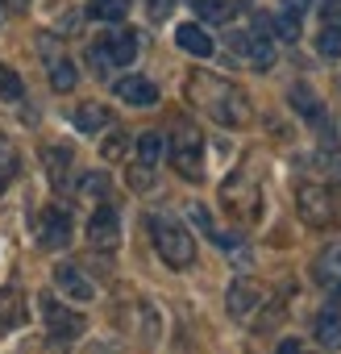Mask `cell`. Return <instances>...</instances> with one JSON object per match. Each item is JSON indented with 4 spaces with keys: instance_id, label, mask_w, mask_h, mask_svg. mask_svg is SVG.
Returning a JSON list of instances; mask_svg holds the SVG:
<instances>
[{
    "instance_id": "1",
    "label": "cell",
    "mask_w": 341,
    "mask_h": 354,
    "mask_svg": "<svg viewBox=\"0 0 341 354\" xmlns=\"http://www.w3.org/2000/svg\"><path fill=\"white\" fill-rule=\"evenodd\" d=\"M184 96H188L204 117H213L217 125H229V129H242V125H250V117H254L250 96H246L233 80L213 75V71H192L188 84H184Z\"/></svg>"
},
{
    "instance_id": "2",
    "label": "cell",
    "mask_w": 341,
    "mask_h": 354,
    "mask_svg": "<svg viewBox=\"0 0 341 354\" xmlns=\"http://www.w3.org/2000/svg\"><path fill=\"white\" fill-rule=\"evenodd\" d=\"M146 225H150L154 250L162 254V263H166V267L184 271V267H192V263H196V238L188 234V225H179L170 213H154Z\"/></svg>"
},
{
    "instance_id": "3",
    "label": "cell",
    "mask_w": 341,
    "mask_h": 354,
    "mask_svg": "<svg viewBox=\"0 0 341 354\" xmlns=\"http://www.w3.org/2000/svg\"><path fill=\"white\" fill-rule=\"evenodd\" d=\"M295 209L304 217V225L312 230H329L341 221V192L329 188V184H300L295 192Z\"/></svg>"
},
{
    "instance_id": "4",
    "label": "cell",
    "mask_w": 341,
    "mask_h": 354,
    "mask_svg": "<svg viewBox=\"0 0 341 354\" xmlns=\"http://www.w3.org/2000/svg\"><path fill=\"white\" fill-rule=\"evenodd\" d=\"M166 154H170V167H175L184 180H192V184L204 180V138H200L196 125L179 121L175 125V138L166 142Z\"/></svg>"
},
{
    "instance_id": "5",
    "label": "cell",
    "mask_w": 341,
    "mask_h": 354,
    "mask_svg": "<svg viewBox=\"0 0 341 354\" xmlns=\"http://www.w3.org/2000/svg\"><path fill=\"white\" fill-rule=\"evenodd\" d=\"M221 201H225V209H229L237 221H254V217H258L262 196H258V180L250 175V167H246L242 175H233V180L221 188Z\"/></svg>"
},
{
    "instance_id": "6",
    "label": "cell",
    "mask_w": 341,
    "mask_h": 354,
    "mask_svg": "<svg viewBox=\"0 0 341 354\" xmlns=\"http://www.w3.org/2000/svg\"><path fill=\"white\" fill-rule=\"evenodd\" d=\"M225 304H229V317H233V321H254V313L266 304V288H262L258 279L242 275V279H233V283H229Z\"/></svg>"
},
{
    "instance_id": "7",
    "label": "cell",
    "mask_w": 341,
    "mask_h": 354,
    "mask_svg": "<svg viewBox=\"0 0 341 354\" xmlns=\"http://www.w3.org/2000/svg\"><path fill=\"white\" fill-rule=\"evenodd\" d=\"M42 317H46L50 337H55V342H63V346H67V342H75V337L84 333V317H79V313H71L67 304H59L50 292L42 296Z\"/></svg>"
},
{
    "instance_id": "8",
    "label": "cell",
    "mask_w": 341,
    "mask_h": 354,
    "mask_svg": "<svg viewBox=\"0 0 341 354\" xmlns=\"http://www.w3.org/2000/svg\"><path fill=\"white\" fill-rule=\"evenodd\" d=\"M38 242L46 250H67L71 246V213L63 205H50L42 217H38Z\"/></svg>"
},
{
    "instance_id": "9",
    "label": "cell",
    "mask_w": 341,
    "mask_h": 354,
    "mask_svg": "<svg viewBox=\"0 0 341 354\" xmlns=\"http://www.w3.org/2000/svg\"><path fill=\"white\" fill-rule=\"evenodd\" d=\"M312 279H316L320 292H329L333 300H341V242H333V246H324V250L316 254Z\"/></svg>"
},
{
    "instance_id": "10",
    "label": "cell",
    "mask_w": 341,
    "mask_h": 354,
    "mask_svg": "<svg viewBox=\"0 0 341 354\" xmlns=\"http://www.w3.org/2000/svg\"><path fill=\"white\" fill-rule=\"evenodd\" d=\"M117 238H121V217H117L113 205H100V209L92 213V221H88V242H92L96 250H113Z\"/></svg>"
},
{
    "instance_id": "11",
    "label": "cell",
    "mask_w": 341,
    "mask_h": 354,
    "mask_svg": "<svg viewBox=\"0 0 341 354\" xmlns=\"http://www.w3.org/2000/svg\"><path fill=\"white\" fill-rule=\"evenodd\" d=\"M229 46H233L254 71H266V67L275 63V46H271V38H258V34H229Z\"/></svg>"
},
{
    "instance_id": "12",
    "label": "cell",
    "mask_w": 341,
    "mask_h": 354,
    "mask_svg": "<svg viewBox=\"0 0 341 354\" xmlns=\"http://www.w3.org/2000/svg\"><path fill=\"white\" fill-rule=\"evenodd\" d=\"M55 283H59L63 296H71V300H79V304H88V300L96 296L92 279H88L79 267H71V263H59V267H55Z\"/></svg>"
},
{
    "instance_id": "13",
    "label": "cell",
    "mask_w": 341,
    "mask_h": 354,
    "mask_svg": "<svg viewBox=\"0 0 341 354\" xmlns=\"http://www.w3.org/2000/svg\"><path fill=\"white\" fill-rule=\"evenodd\" d=\"M100 50H104V59H108L113 67H129V63L137 59V34H133V30H117V34H104Z\"/></svg>"
},
{
    "instance_id": "14",
    "label": "cell",
    "mask_w": 341,
    "mask_h": 354,
    "mask_svg": "<svg viewBox=\"0 0 341 354\" xmlns=\"http://www.w3.org/2000/svg\"><path fill=\"white\" fill-rule=\"evenodd\" d=\"M117 96H121L125 104H133V109H150V104H158V88H154L150 80H142V75H125V80H117Z\"/></svg>"
},
{
    "instance_id": "15",
    "label": "cell",
    "mask_w": 341,
    "mask_h": 354,
    "mask_svg": "<svg viewBox=\"0 0 341 354\" xmlns=\"http://www.w3.org/2000/svg\"><path fill=\"white\" fill-rule=\"evenodd\" d=\"M30 321V308H26V296L17 288H0V333L5 329H17Z\"/></svg>"
},
{
    "instance_id": "16",
    "label": "cell",
    "mask_w": 341,
    "mask_h": 354,
    "mask_svg": "<svg viewBox=\"0 0 341 354\" xmlns=\"http://www.w3.org/2000/svg\"><path fill=\"white\" fill-rule=\"evenodd\" d=\"M42 162H46V175L59 184V188H67V171H71V162H75V150L71 146H63V142H50V146H42Z\"/></svg>"
},
{
    "instance_id": "17",
    "label": "cell",
    "mask_w": 341,
    "mask_h": 354,
    "mask_svg": "<svg viewBox=\"0 0 341 354\" xmlns=\"http://www.w3.org/2000/svg\"><path fill=\"white\" fill-rule=\"evenodd\" d=\"M312 337H316L324 350H341V313H337V308H324V313H316Z\"/></svg>"
},
{
    "instance_id": "18",
    "label": "cell",
    "mask_w": 341,
    "mask_h": 354,
    "mask_svg": "<svg viewBox=\"0 0 341 354\" xmlns=\"http://www.w3.org/2000/svg\"><path fill=\"white\" fill-rule=\"evenodd\" d=\"M175 42H179L188 55H196V59H208V55L217 50V42H213L200 26H179V30H175Z\"/></svg>"
},
{
    "instance_id": "19",
    "label": "cell",
    "mask_w": 341,
    "mask_h": 354,
    "mask_svg": "<svg viewBox=\"0 0 341 354\" xmlns=\"http://www.w3.org/2000/svg\"><path fill=\"white\" fill-rule=\"evenodd\" d=\"M17 175H21V154L13 150V142H9L5 133H0V192H5Z\"/></svg>"
},
{
    "instance_id": "20",
    "label": "cell",
    "mask_w": 341,
    "mask_h": 354,
    "mask_svg": "<svg viewBox=\"0 0 341 354\" xmlns=\"http://www.w3.org/2000/svg\"><path fill=\"white\" fill-rule=\"evenodd\" d=\"M113 121V113L104 109V104H79L75 109V125L84 129V133H96V129H104Z\"/></svg>"
},
{
    "instance_id": "21",
    "label": "cell",
    "mask_w": 341,
    "mask_h": 354,
    "mask_svg": "<svg viewBox=\"0 0 341 354\" xmlns=\"http://www.w3.org/2000/svg\"><path fill=\"white\" fill-rule=\"evenodd\" d=\"M192 9H196L200 21H213V26H221V21L233 17V5H229V0H192Z\"/></svg>"
},
{
    "instance_id": "22",
    "label": "cell",
    "mask_w": 341,
    "mask_h": 354,
    "mask_svg": "<svg viewBox=\"0 0 341 354\" xmlns=\"http://www.w3.org/2000/svg\"><path fill=\"white\" fill-rule=\"evenodd\" d=\"M162 150H166V142H162V133H150V129H146V133L137 138V158H142L146 167H154V162L162 158Z\"/></svg>"
},
{
    "instance_id": "23",
    "label": "cell",
    "mask_w": 341,
    "mask_h": 354,
    "mask_svg": "<svg viewBox=\"0 0 341 354\" xmlns=\"http://www.w3.org/2000/svg\"><path fill=\"white\" fill-rule=\"evenodd\" d=\"M26 96V84H21V75L13 71V67H5V63H0V100H21Z\"/></svg>"
},
{
    "instance_id": "24",
    "label": "cell",
    "mask_w": 341,
    "mask_h": 354,
    "mask_svg": "<svg viewBox=\"0 0 341 354\" xmlns=\"http://www.w3.org/2000/svg\"><path fill=\"white\" fill-rule=\"evenodd\" d=\"M96 21H121L129 13V0H96V5L88 9Z\"/></svg>"
},
{
    "instance_id": "25",
    "label": "cell",
    "mask_w": 341,
    "mask_h": 354,
    "mask_svg": "<svg viewBox=\"0 0 341 354\" xmlns=\"http://www.w3.org/2000/svg\"><path fill=\"white\" fill-rule=\"evenodd\" d=\"M75 80H79V75H75V63L59 59V63L50 67V88H55V92H71V88H75Z\"/></svg>"
},
{
    "instance_id": "26",
    "label": "cell",
    "mask_w": 341,
    "mask_h": 354,
    "mask_svg": "<svg viewBox=\"0 0 341 354\" xmlns=\"http://www.w3.org/2000/svg\"><path fill=\"white\" fill-rule=\"evenodd\" d=\"M316 50H320L324 59H341V30H337V26H324V30L316 34Z\"/></svg>"
},
{
    "instance_id": "27",
    "label": "cell",
    "mask_w": 341,
    "mask_h": 354,
    "mask_svg": "<svg viewBox=\"0 0 341 354\" xmlns=\"http://www.w3.org/2000/svg\"><path fill=\"white\" fill-rule=\"evenodd\" d=\"M79 192L84 196H108V175L104 171H84L79 175Z\"/></svg>"
},
{
    "instance_id": "28",
    "label": "cell",
    "mask_w": 341,
    "mask_h": 354,
    "mask_svg": "<svg viewBox=\"0 0 341 354\" xmlns=\"http://www.w3.org/2000/svg\"><path fill=\"white\" fill-rule=\"evenodd\" d=\"M291 104H295L308 121H320V104H316V96H312L304 84H300V88H291Z\"/></svg>"
},
{
    "instance_id": "29",
    "label": "cell",
    "mask_w": 341,
    "mask_h": 354,
    "mask_svg": "<svg viewBox=\"0 0 341 354\" xmlns=\"http://www.w3.org/2000/svg\"><path fill=\"white\" fill-rule=\"evenodd\" d=\"M271 30H275L283 42H295V38H300V17H295V13H279V17H271Z\"/></svg>"
},
{
    "instance_id": "30",
    "label": "cell",
    "mask_w": 341,
    "mask_h": 354,
    "mask_svg": "<svg viewBox=\"0 0 341 354\" xmlns=\"http://www.w3.org/2000/svg\"><path fill=\"white\" fill-rule=\"evenodd\" d=\"M129 188H137V192L154 188V167H146V162H133V167H129Z\"/></svg>"
},
{
    "instance_id": "31",
    "label": "cell",
    "mask_w": 341,
    "mask_h": 354,
    "mask_svg": "<svg viewBox=\"0 0 341 354\" xmlns=\"http://www.w3.org/2000/svg\"><path fill=\"white\" fill-rule=\"evenodd\" d=\"M125 146H129V142H125V133L117 129V133H108V138H104V146H100V150H104V158H121V154H125Z\"/></svg>"
},
{
    "instance_id": "32",
    "label": "cell",
    "mask_w": 341,
    "mask_h": 354,
    "mask_svg": "<svg viewBox=\"0 0 341 354\" xmlns=\"http://www.w3.org/2000/svg\"><path fill=\"white\" fill-rule=\"evenodd\" d=\"M192 221H196V225H200V230H204V234H208V238H213V234H217V230H213V221H208V213H204V209H200V205H192Z\"/></svg>"
},
{
    "instance_id": "33",
    "label": "cell",
    "mask_w": 341,
    "mask_h": 354,
    "mask_svg": "<svg viewBox=\"0 0 341 354\" xmlns=\"http://www.w3.org/2000/svg\"><path fill=\"white\" fill-rule=\"evenodd\" d=\"M283 5H287V13H295V17H300V13L312 5V0H283Z\"/></svg>"
},
{
    "instance_id": "34",
    "label": "cell",
    "mask_w": 341,
    "mask_h": 354,
    "mask_svg": "<svg viewBox=\"0 0 341 354\" xmlns=\"http://www.w3.org/2000/svg\"><path fill=\"white\" fill-rule=\"evenodd\" d=\"M279 354H304V350H300V342H291V337H283V342H279Z\"/></svg>"
},
{
    "instance_id": "35",
    "label": "cell",
    "mask_w": 341,
    "mask_h": 354,
    "mask_svg": "<svg viewBox=\"0 0 341 354\" xmlns=\"http://www.w3.org/2000/svg\"><path fill=\"white\" fill-rule=\"evenodd\" d=\"M5 5H9V9H26V5H30V0H5Z\"/></svg>"
}]
</instances>
